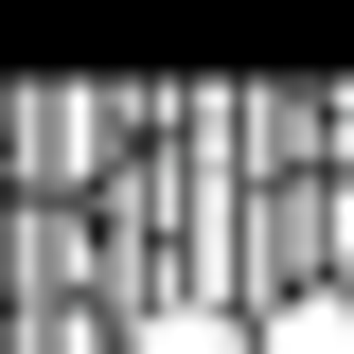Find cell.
I'll use <instances>...</instances> for the list:
<instances>
[{
  "mask_svg": "<svg viewBox=\"0 0 354 354\" xmlns=\"http://www.w3.org/2000/svg\"><path fill=\"white\" fill-rule=\"evenodd\" d=\"M124 354H248V301L230 283H160V301H124Z\"/></svg>",
  "mask_w": 354,
  "mask_h": 354,
  "instance_id": "6da1fadb",
  "label": "cell"
},
{
  "mask_svg": "<svg viewBox=\"0 0 354 354\" xmlns=\"http://www.w3.org/2000/svg\"><path fill=\"white\" fill-rule=\"evenodd\" d=\"M248 354H354V283H266V301H248Z\"/></svg>",
  "mask_w": 354,
  "mask_h": 354,
  "instance_id": "7a4b0ae2",
  "label": "cell"
}]
</instances>
